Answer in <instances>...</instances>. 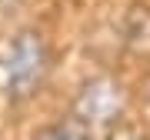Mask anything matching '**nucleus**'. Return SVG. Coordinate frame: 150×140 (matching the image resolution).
Segmentation results:
<instances>
[{
    "instance_id": "423d86ee",
    "label": "nucleus",
    "mask_w": 150,
    "mask_h": 140,
    "mask_svg": "<svg viewBox=\"0 0 150 140\" xmlns=\"http://www.w3.org/2000/svg\"><path fill=\"white\" fill-rule=\"evenodd\" d=\"M147 107H150V80H147Z\"/></svg>"
},
{
    "instance_id": "7ed1b4c3",
    "label": "nucleus",
    "mask_w": 150,
    "mask_h": 140,
    "mask_svg": "<svg viewBox=\"0 0 150 140\" xmlns=\"http://www.w3.org/2000/svg\"><path fill=\"white\" fill-rule=\"evenodd\" d=\"M123 43L134 54L150 57V7H130V13L123 17Z\"/></svg>"
},
{
    "instance_id": "f257e3e1",
    "label": "nucleus",
    "mask_w": 150,
    "mask_h": 140,
    "mask_svg": "<svg viewBox=\"0 0 150 140\" xmlns=\"http://www.w3.org/2000/svg\"><path fill=\"white\" fill-rule=\"evenodd\" d=\"M50 70V50L43 33L37 30H20L7 47L4 57V93L13 103L33 97V93L43 87Z\"/></svg>"
},
{
    "instance_id": "f03ea898",
    "label": "nucleus",
    "mask_w": 150,
    "mask_h": 140,
    "mask_svg": "<svg viewBox=\"0 0 150 140\" xmlns=\"http://www.w3.org/2000/svg\"><path fill=\"white\" fill-rule=\"evenodd\" d=\"M123 107H127V90L117 77L110 74H100V77H90L80 90H77V100H74V117L87 124L90 130H107L113 124H120L123 117Z\"/></svg>"
},
{
    "instance_id": "39448f33",
    "label": "nucleus",
    "mask_w": 150,
    "mask_h": 140,
    "mask_svg": "<svg viewBox=\"0 0 150 140\" xmlns=\"http://www.w3.org/2000/svg\"><path fill=\"white\" fill-rule=\"evenodd\" d=\"M103 140H140V134L127 124H113V127L103 130Z\"/></svg>"
},
{
    "instance_id": "20e7f679",
    "label": "nucleus",
    "mask_w": 150,
    "mask_h": 140,
    "mask_svg": "<svg viewBox=\"0 0 150 140\" xmlns=\"http://www.w3.org/2000/svg\"><path fill=\"white\" fill-rule=\"evenodd\" d=\"M97 130H90L87 124H80V120L70 113V117L64 120H57V124H50V127H43L33 140H97L93 137Z\"/></svg>"
}]
</instances>
